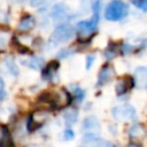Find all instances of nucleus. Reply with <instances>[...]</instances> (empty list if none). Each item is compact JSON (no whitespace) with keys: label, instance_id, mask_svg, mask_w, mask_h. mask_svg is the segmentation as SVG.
<instances>
[{"label":"nucleus","instance_id":"f257e3e1","mask_svg":"<svg viewBox=\"0 0 147 147\" xmlns=\"http://www.w3.org/2000/svg\"><path fill=\"white\" fill-rule=\"evenodd\" d=\"M129 13L127 5L122 0H113L105 10V17L108 21H119Z\"/></svg>","mask_w":147,"mask_h":147},{"label":"nucleus","instance_id":"f03ea898","mask_svg":"<svg viewBox=\"0 0 147 147\" xmlns=\"http://www.w3.org/2000/svg\"><path fill=\"white\" fill-rule=\"evenodd\" d=\"M96 25H98V21H95L92 17L90 20L78 22L77 25H76V30L79 34V38L83 39V40L91 39L93 33L96 31Z\"/></svg>","mask_w":147,"mask_h":147},{"label":"nucleus","instance_id":"7ed1b4c3","mask_svg":"<svg viewBox=\"0 0 147 147\" xmlns=\"http://www.w3.org/2000/svg\"><path fill=\"white\" fill-rule=\"evenodd\" d=\"M72 36H74L72 26L68 23H62L55 28L54 32L52 33L51 40L53 42H64V41L70 40Z\"/></svg>","mask_w":147,"mask_h":147},{"label":"nucleus","instance_id":"20e7f679","mask_svg":"<svg viewBox=\"0 0 147 147\" xmlns=\"http://www.w3.org/2000/svg\"><path fill=\"white\" fill-rule=\"evenodd\" d=\"M48 118V113L44 109H39V110H36L34 113H32L29 118H28V122H26V130L29 132H33L36 131L37 129H39L44 123L45 121Z\"/></svg>","mask_w":147,"mask_h":147},{"label":"nucleus","instance_id":"39448f33","mask_svg":"<svg viewBox=\"0 0 147 147\" xmlns=\"http://www.w3.org/2000/svg\"><path fill=\"white\" fill-rule=\"evenodd\" d=\"M111 114H113V117L117 121H125V119L132 121V119H136V117H137L136 109L130 105L115 107V108H113Z\"/></svg>","mask_w":147,"mask_h":147},{"label":"nucleus","instance_id":"423d86ee","mask_svg":"<svg viewBox=\"0 0 147 147\" xmlns=\"http://www.w3.org/2000/svg\"><path fill=\"white\" fill-rule=\"evenodd\" d=\"M84 147H114V145L107 140L100 139L94 132H85L83 137Z\"/></svg>","mask_w":147,"mask_h":147},{"label":"nucleus","instance_id":"0eeeda50","mask_svg":"<svg viewBox=\"0 0 147 147\" xmlns=\"http://www.w3.org/2000/svg\"><path fill=\"white\" fill-rule=\"evenodd\" d=\"M51 15H52L53 20L57 21V22H63V21H65V20L71 17L70 9L64 3H56V5H54L52 7Z\"/></svg>","mask_w":147,"mask_h":147},{"label":"nucleus","instance_id":"6e6552de","mask_svg":"<svg viewBox=\"0 0 147 147\" xmlns=\"http://www.w3.org/2000/svg\"><path fill=\"white\" fill-rule=\"evenodd\" d=\"M71 102V95L65 90H60L53 93V105L56 107H67Z\"/></svg>","mask_w":147,"mask_h":147},{"label":"nucleus","instance_id":"1a4fd4ad","mask_svg":"<svg viewBox=\"0 0 147 147\" xmlns=\"http://www.w3.org/2000/svg\"><path fill=\"white\" fill-rule=\"evenodd\" d=\"M133 86H134V79L132 77H130V76L123 77L116 84V93L118 95H123L127 91H130Z\"/></svg>","mask_w":147,"mask_h":147},{"label":"nucleus","instance_id":"9d476101","mask_svg":"<svg viewBox=\"0 0 147 147\" xmlns=\"http://www.w3.org/2000/svg\"><path fill=\"white\" fill-rule=\"evenodd\" d=\"M0 147H15L11 133L5 124H0Z\"/></svg>","mask_w":147,"mask_h":147},{"label":"nucleus","instance_id":"9b49d317","mask_svg":"<svg viewBox=\"0 0 147 147\" xmlns=\"http://www.w3.org/2000/svg\"><path fill=\"white\" fill-rule=\"evenodd\" d=\"M115 76V70L111 65H103L102 69L100 70L99 72V76H98V83L96 85L100 86V85H105L106 83H108L113 77Z\"/></svg>","mask_w":147,"mask_h":147},{"label":"nucleus","instance_id":"f8f14e48","mask_svg":"<svg viewBox=\"0 0 147 147\" xmlns=\"http://www.w3.org/2000/svg\"><path fill=\"white\" fill-rule=\"evenodd\" d=\"M34 25H36V20H34V17L26 14V15H24V16L21 18V21H20V23H18V25H17V30H18L20 32H26V31H30L31 29H33Z\"/></svg>","mask_w":147,"mask_h":147},{"label":"nucleus","instance_id":"ddd939ff","mask_svg":"<svg viewBox=\"0 0 147 147\" xmlns=\"http://www.w3.org/2000/svg\"><path fill=\"white\" fill-rule=\"evenodd\" d=\"M134 84L138 87H146L147 86V68L146 67H138L134 71Z\"/></svg>","mask_w":147,"mask_h":147},{"label":"nucleus","instance_id":"4468645a","mask_svg":"<svg viewBox=\"0 0 147 147\" xmlns=\"http://www.w3.org/2000/svg\"><path fill=\"white\" fill-rule=\"evenodd\" d=\"M82 129L85 130L86 132H94V133H96V132L100 131V125H99L98 119L94 116H90V117L84 119Z\"/></svg>","mask_w":147,"mask_h":147},{"label":"nucleus","instance_id":"2eb2a0df","mask_svg":"<svg viewBox=\"0 0 147 147\" xmlns=\"http://www.w3.org/2000/svg\"><path fill=\"white\" fill-rule=\"evenodd\" d=\"M57 69H59V62L55 61V60L51 61V62L47 63L46 67L42 69V78H44V79H47V80L52 79L53 76L56 74Z\"/></svg>","mask_w":147,"mask_h":147},{"label":"nucleus","instance_id":"dca6fc26","mask_svg":"<svg viewBox=\"0 0 147 147\" xmlns=\"http://www.w3.org/2000/svg\"><path fill=\"white\" fill-rule=\"evenodd\" d=\"M22 64L31 68V69H40L42 65H44V60L40 59V57H37V56H32L28 60H22Z\"/></svg>","mask_w":147,"mask_h":147},{"label":"nucleus","instance_id":"f3484780","mask_svg":"<svg viewBox=\"0 0 147 147\" xmlns=\"http://www.w3.org/2000/svg\"><path fill=\"white\" fill-rule=\"evenodd\" d=\"M11 47L15 51H17L18 53H21V54H30L31 53V51L29 49V47H26L25 45H23L22 42H20V40L16 37H13L11 38Z\"/></svg>","mask_w":147,"mask_h":147},{"label":"nucleus","instance_id":"a211bd4d","mask_svg":"<svg viewBox=\"0 0 147 147\" xmlns=\"http://www.w3.org/2000/svg\"><path fill=\"white\" fill-rule=\"evenodd\" d=\"M63 117H64V119L68 123H75L77 121V118H78V111H77L76 108L70 107V108H68V109L64 110Z\"/></svg>","mask_w":147,"mask_h":147},{"label":"nucleus","instance_id":"6ab92c4d","mask_svg":"<svg viewBox=\"0 0 147 147\" xmlns=\"http://www.w3.org/2000/svg\"><path fill=\"white\" fill-rule=\"evenodd\" d=\"M5 64H6V68H7V70H8V72H9L10 75H13V76H17V75L20 74L18 68H17L15 61H14L11 57L6 59V60H5Z\"/></svg>","mask_w":147,"mask_h":147},{"label":"nucleus","instance_id":"aec40b11","mask_svg":"<svg viewBox=\"0 0 147 147\" xmlns=\"http://www.w3.org/2000/svg\"><path fill=\"white\" fill-rule=\"evenodd\" d=\"M101 0H93L92 2V11H93V16L92 18H94L95 21L99 22L100 20V11H101Z\"/></svg>","mask_w":147,"mask_h":147},{"label":"nucleus","instance_id":"412c9836","mask_svg":"<svg viewBox=\"0 0 147 147\" xmlns=\"http://www.w3.org/2000/svg\"><path fill=\"white\" fill-rule=\"evenodd\" d=\"M144 134H145V131H144L142 126L139 125V124H137V125H134L130 129V136L131 137L140 138V137H144Z\"/></svg>","mask_w":147,"mask_h":147},{"label":"nucleus","instance_id":"4be33fe9","mask_svg":"<svg viewBox=\"0 0 147 147\" xmlns=\"http://www.w3.org/2000/svg\"><path fill=\"white\" fill-rule=\"evenodd\" d=\"M117 53H118L117 47H116L115 45H110V46L105 51V56H106L107 59H111V57L116 56V55H117Z\"/></svg>","mask_w":147,"mask_h":147},{"label":"nucleus","instance_id":"5701e85b","mask_svg":"<svg viewBox=\"0 0 147 147\" xmlns=\"http://www.w3.org/2000/svg\"><path fill=\"white\" fill-rule=\"evenodd\" d=\"M132 5H134L137 8L147 11V0H131Z\"/></svg>","mask_w":147,"mask_h":147},{"label":"nucleus","instance_id":"b1692460","mask_svg":"<svg viewBox=\"0 0 147 147\" xmlns=\"http://www.w3.org/2000/svg\"><path fill=\"white\" fill-rule=\"evenodd\" d=\"M72 91H74V95H75V98H76L78 101H82V100L84 99L85 93H84V91H83L80 87H78V86H74V87H72Z\"/></svg>","mask_w":147,"mask_h":147},{"label":"nucleus","instance_id":"393cba45","mask_svg":"<svg viewBox=\"0 0 147 147\" xmlns=\"http://www.w3.org/2000/svg\"><path fill=\"white\" fill-rule=\"evenodd\" d=\"M74 137H75V133L72 130H70V129L64 130V132H63V139L64 140H71Z\"/></svg>","mask_w":147,"mask_h":147},{"label":"nucleus","instance_id":"a878e982","mask_svg":"<svg viewBox=\"0 0 147 147\" xmlns=\"http://www.w3.org/2000/svg\"><path fill=\"white\" fill-rule=\"evenodd\" d=\"M6 98V92H5V83L2 78L0 77V100H3Z\"/></svg>","mask_w":147,"mask_h":147},{"label":"nucleus","instance_id":"bb28decb","mask_svg":"<svg viewBox=\"0 0 147 147\" xmlns=\"http://www.w3.org/2000/svg\"><path fill=\"white\" fill-rule=\"evenodd\" d=\"M93 62H94V55H88L86 57V69H90Z\"/></svg>","mask_w":147,"mask_h":147},{"label":"nucleus","instance_id":"cd10ccee","mask_svg":"<svg viewBox=\"0 0 147 147\" xmlns=\"http://www.w3.org/2000/svg\"><path fill=\"white\" fill-rule=\"evenodd\" d=\"M46 1H48V0H30V3H31V6H33V7H38V6L44 5Z\"/></svg>","mask_w":147,"mask_h":147},{"label":"nucleus","instance_id":"c85d7f7f","mask_svg":"<svg viewBox=\"0 0 147 147\" xmlns=\"http://www.w3.org/2000/svg\"><path fill=\"white\" fill-rule=\"evenodd\" d=\"M6 42H7L6 37H5V36H2V34H0V49H1V48H3V47L6 46Z\"/></svg>","mask_w":147,"mask_h":147},{"label":"nucleus","instance_id":"c756f323","mask_svg":"<svg viewBox=\"0 0 147 147\" xmlns=\"http://www.w3.org/2000/svg\"><path fill=\"white\" fill-rule=\"evenodd\" d=\"M127 147H140V146L138 144H136V142H131V144H129Z\"/></svg>","mask_w":147,"mask_h":147},{"label":"nucleus","instance_id":"7c9ffc66","mask_svg":"<svg viewBox=\"0 0 147 147\" xmlns=\"http://www.w3.org/2000/svg\"><path fill=\"white\" fill-rule=\"evenodd\" d=\"M29 147H38V146H36V145H31V146H29Z\"/></svg>","mask_w":147,"mask_h":147},{"label":"nucleus","instance_id":"2f4dec72","mask_svg":"<svg viewBox=\"0 0 147 147\" xmlns=\"http://www.w3.org/2000/svg\"><path fill=\"white\" fill-rule=\"evenodd\" d=\"M20 1H25V0H20Z\"/></svg>","mask_w":147,"mask_h":147}]
</instances>
